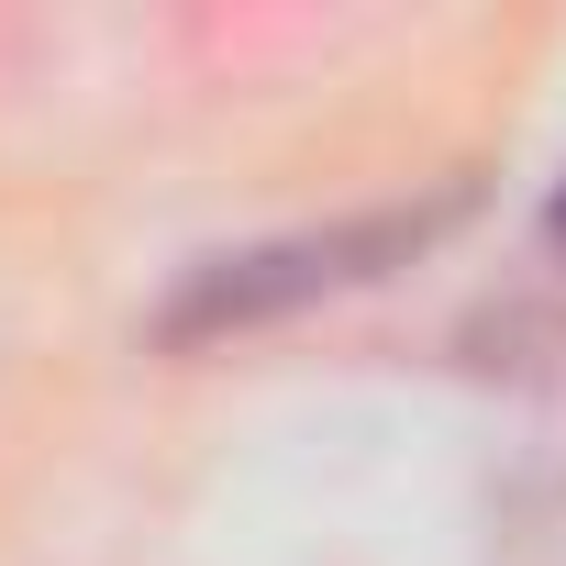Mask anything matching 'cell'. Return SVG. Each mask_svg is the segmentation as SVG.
<instances>
[{"label":"cell","mask_w":566,"mask_h":566,"mask_svg":"<svg viewBox=\"0 0 566 566\" xmlns=\"http://www.w3.org/2000/svg\"><path fill=\"white\" fill-rule=\"evenodd\" d=\"M433 233V211H378V222H334V233H301V244H255V255H211L189 290L167 301V345H200V334H244L266 312H290L312 290H356L389 255H411Z\"/></svg>","instance_id":"cell-1"},{"label":"cell","mask_w":566,"mask_h":566,"mask_svg":"<svg viewBox=\"0 0 566 566\" xmlns=\"http://www.w3.org/2000/svg\"><path fill=\"white\" fill-rule=\"evenodd\" d=\"M544 222H555V244H566V189H555V211H544Z\"/></svg>","instance_id":"cell-2"}]
</instances>
